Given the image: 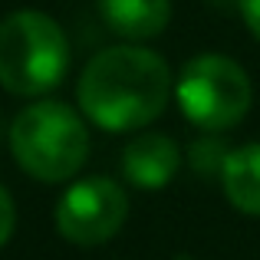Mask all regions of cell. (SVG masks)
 Wrapping results in <instances>:
<instances>
[{"instance_id": "1", "label": "cell", "mask_w": 260, "mask_h": 260, "mask_svg": "<svg viewBox=\"0 0 260 260\" xmlns=\"http://www.w3.org/2000/svg\"><path fill=\"white\" fill-rule=\"evenodd\" d=\"M175 92L172 70L155 50L135 43L106 46L83 66L79 109L102 132H135L165 112Z\"/></svg>"}, {"instance_id": "7", "label": "cell", "mask_w": 260, "mask_h": 260, "mask_svg": "<svg viewBox=\"0 0 260 260\" xmlns=\"http://www.w3.org/2000/svg\"><path fill=\"white\" fill-rule=\"evenodd\" d=\"M102 23L128 43L158 37L172 20V0H95Z\"/></svg>"}, {"instance_id": "6", "label": "cell", "mask_w": 260, "mask_h": 260, "mask_svg": "<svg viewBox=\"0 0 260 260\" xmlns=\"http://www.w3.org/2000/svg\"><path fill=\"white\" fill-rule=\"evenodd\" d=\"M178 172H181V148L172 135L142 132L122 152V178L142 191L168 188Z\"/></svg>"}, {"instance_id": "5", "label": "cell", "mask_w": 260, "mask_h": 260, "mask_svg": "<svg viewBox=\"0 0 260 260\" xmlns=\"http://www.w3.org/2000/svg\"><path fill=\"white\" fill-rule=\"evenodd\" d=\"M128 221V194L112 178H83L70 184L56 204V231L76 247H99L112 241Z\"/></svg>"}, {"instance_id": "10", "label": "cell", "mask_w": 260, "mask_h": 260, "mask_svg": "<svg viewBox=\"0 0 260 260\" xmlns=\"http://www.w3.org/2000/svg\"><path fill=\"white\" fill-rule=\"evenodd\" d=\"M13 228H17V208H13L10 191L0 184V247L13 237Z\"/></svg>"}, {"instance_id": "4", "label": "cell", "mask_w": 260, "mask_h": 260, "mask_svg": "<svg viewBox=\"0 0 260 260\" xmlns=\"http://www.w3.org/2000/svg\"><path fill=\"white\" fill-rule=\"evenodd\" d=\"M175 102L194 128L217 135L244 122L254 102V86L237 59L224 53H201L178 73Z\"/></svg>"}, {"instance_id": "2", "label": "cell", "mask_w": 260, "mask_h": 260, "mask_svg": "<svg viewBox=\"0 0 260 260\" xmlns=\"http://www.w3.org/2000/svg\"><path fill=\"white\" fill-rule=\"evenodd\" d=\"M13 161L43 184L70 181L89 158L83 115L59 99H37L20 109L10 125Z\"/></svg>"}, {"instance_id": "8", "label": "cell", "mask_w": 260, "mask_h": 260, "mask_svg": "<svg viewBox=\"0 0 260 260\" xmlns=\"http://www.w3.org/2000/svg\"><path fill=\"white\" fill-rule=\"evenodd\" d=\"M224 194L241 214L260 217V142L234 148L221 175Z\"/></svg>"}, {"instance_id": "11", "label": "cell", "mask_w": 260, "mask_h": 260, "mask_svg": "<svg viewBox=\"0 0 260 260\" xmlns=\"http://www.w3.org/2000/svg\"><path fill=\"white\" fill-rule=\"evenodd\" d=\"M237 7H241V17L247 23V30L254 33V40L260 43V0H237Z\"/></svg>"}, {"instance_id": "3", "label": "cell", "mask_w": 260, "mask_h": 260, "mask_svg": "<svg viewBox=\"0 0 260 260\" xmlns=\"http://www.w3.org/2000/svg\"><path fill=\"white\" fill-rule=\"evenodd\" d=\"M70 40L50 13L13 10L0 20V86L10 95L53 92L70 73Z\"/></svg>"}, {"instance_id": "9", "label": "cell", "mask_w": 260, "mask_h": 260, "mask_svg": "<svg viewBox=\"0 0 260 260\" xmlns=\"http://www.w3.org/2000/svg\"><path fill=\"white\" fill-rule=\"evenodd\" d=\"M231 152H234V148H231L221 135H204V139L191 142L188 165L194 168L198 178H221L224 165H228V158H231Z\"/></svg>"}]
</instances>
